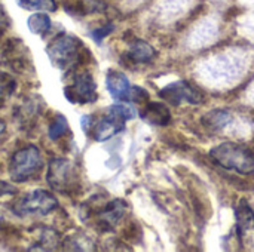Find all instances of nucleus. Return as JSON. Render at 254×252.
I'll return each mask as SVG.
<instances>
[{"instance_id":"f257e3e1","label":"nucleus","mask_w":254,"mask_h":252,"mask_svg":"<svg viewBox=\"0 0 254 252\" xmlns=\"http://www.w3.org/2000/svg\"><path fill=\"white\" fill-rule=\"evenodd\" d=\"M85 53H89L83 43L73 34L60 33L46 46V55L51 64L61 71L73 70L83 62Z\"/></svg>"},{"instance_id":"f03ea898","label":"nucleus","mask_w":254,"mask_h":252,"mask_svg":"<svg viewBox=\"0 0 254 252\" xmlns=\"http://www.w3.org/2000/svg\"><path fill=\"white\" fill-rule=\"evenodd\" d=\"M45 168L42 151L34 144H25L13 150L7 160V174L15 184L37 178Z\"/></svg>"},{"instance_id":"7ed1b4c3","label":"nucleus","mask_w":254,"mask_h":252,"mask_svg":"<svg viewBox=\"0 0 254 252\" xmlns=\"http://www.w3.org/2000/svg\"><path fill=\"white\" fill-rule=\"evenodd\" d=\"M60 206L54 193L43 189H36L16 198L10 205V212L18 218H40L48 217Z\"/></svg>"},{"instance_id":"20e7f679","label":"nucleus","mask_w":254,"mask_h":252,"mask_svg":"<svg viewBox=\"0 0 254 252\" xmlns=\"http://www.w3.org/2000/svg\"><path fill=\"white\" fill-rule=\"evenodd\" d=\"M134 116H135V110L131 105L122 102L113 104L106 110V113L101 117L98 119L94 117L89 134L95 141L100 143L107 141L116 134L122 132L125 128V122L132 119Z\"/></svg>"},{"instance_id":"39448f33","label":"nucleus","mask_w":254,"mask_h":252,"mask_svg":"<svg viewBox=\"0 0 254 252\" xmlns=\"http://www.w3.org/2000/svg\"><path fill=\"white\" fill-rule=\"evenodd\" d=\"M210 157L222 168L235 171L238 174L252 175L254 174L253 153L237 143H223L210 151Z\"/></svg>"},{"instance_id":"423d86ee","label":"nucleus","mask_w":254,"mask_h":252,"mask_svg":"<svg viewBox=\"0 0 254 252\" xmlns=\"http://www.w3.org/2000/svg\"><path fill=\"white\" fill-rule=\"evenodd\" d=\"M45 180L51 190L70 196L79 189V174L76 166L64 157H54L48 162Z\"/></svg>"},{"instance_id":"0eeeda50","label":"nucleus","mask_w":254,"mask_h":252,"mask_svg":"<svg viewBox=\"0 0 254 252\" xmlns=\"http://www.w3.org/2000/svg\"><path fill=\"white\" fill-rule=\"evenodd\" d=\"M64 95L71 104H94L98 98L97 85L88 70H79L71 74L70 83L64 88Z\"/></svg>"},{"instance_id":"6e6552de","label":"nucleus","mask_w":254,"mask_h":252,"mask_svg":"<svg viewBox=\"0 0 254 252\" xmlns=\"http://www.w3.org/2000/svg\"><path fill=\"white\" fill-rule=\"evenodd\" d=\"M159 97L174 107H179L183 101L193 104V105L204 102L202 92L186 80H177L174 83L167 85L165 88L159 91Z\"/></svg>"},{"instance_id":"1a4fd4ad","label":"nucleus","mask_w":254,"mask_h":252,"mask_svg":"<svg viewBox=\"0 0 254 252\" xmlns=\"http://www.w3.org/2000/svg\"><path fill=\"white\" fill-rule=\"evenodd\" d=\"M1 58H3V62L16 73L25 74L27 71L33 70L30 53L25 49L24 42L21 40H16V39L7 40L1 50Z\"/></svg>"},{"instance_id":"9d476101","label":"nucleus","mask_w":254,"mask_h":252,"mask_svg":"<svg viewBox=\"0 0 254 252\" xmlns=\"http://www.w3.org/2000/svg\"><path fill=\"white\" fill-rule=\"evenodd\" d=\"M127 212V203L122 199H113L104 206H101L97 212H94L97 227L103 232L112 230L119 221L124 218Z\"/></svg>"},{"instance_id":"9b49d317","label":"nucleus","mask_w":254,"mask_h":252,"mask_svg":"<svg viewBox=\"0 0 254 252\" xmlns=\"http://www.w3.org/2000/svg\"><path fill=\"white\" fill-rule=\"evenodd\" d=\"M40 113H42V100L37 97H28V98H24L15 107L13 117L21 128L28 129L36 125Z\"/></svg>"},{"instance_id":"f8f14e48","label":"nucleus","mask_w":254,"mask_h":252,"mask_svg":"<svg viewBox=\"0 0 254 252\" xmlns=\"http://www.w3.org/2000/svg\"><path fill=\"white\" fill-rule=\"evenodd\" d=\"M106 86H107L110 97L115 101H119V102H128L129 101L132 86L124 73H121L118 70H109L107 76H106Z\"/></svg>"},{"instance_id":"ddd939ff","label":"nucleus","mask_w":254,"mask_h":252,"mask_svg":"<svg viewBox=\"0 0 254 252\" xmlns=\"http://www.w3.org/2000/svg\"><path fill=\"white\" fill-rule=\"evenodd\" d=\"M140 117L152 126H167L171 120L170 110L162 102H146V107L140 111Z\"/></svg>"},{"instance_id":"4468645a","label":"nucleus","mask_w":254,"mask_h":252,"mask_svg":"<svg viewBox=\"0 0 254 252\" xmlns=\"http://www.w3.org/2000/svg\"><path fill=\"white\" fill-rule=\"evenodd\" d=\"M155 56L156 50L144 40H132L125 52V59L131 64H147Z\"/></svg>"},{"instance_id":"2eb2a0df","label":"nucleus","mask_w":254,"mask_h":252,"mask_svg":"<svg viewBox=\"0 0 254 252\" xmlns=\"http://www.w3.org/2000/svg\"><path fill=\"white\" fill-rule=\"evenodd\" d=\"M27 27L36 36H46L52 28V19L48 12H34L28 16Z\"/></svg>"},{"instance_id":"dca6fc26","label":"nucleus","mask_w":254,"mask_h":252,"mask_svg":"<svg viewBox=\"0 0 254 252\" xmlns=\"http://www.w3.org/2000/svg\"><path fill=\"white\" fill-rule=\"evenodd\" d=\"M68 122L67 119L64 117V114L61 113H57L48 123V138L51 141H58L61 140L63 137H65L68 134Z\"/></svg>"},{"instance_id":"f3484780","label":"nucleus","mask_w":254,"mask_h":252,"mask_svg":"<svg viewBox=\"0 0 254 252\" xmlns=\"http://www.w3.org/2000/svg\"><path fill=\"white\" fill-rule=\"evenodd\" d=\"M231 119H232V116H231L229 111H226V110H213V111H210L208 114H205L202 117V125L205 128L217 131V129L225 128L231 122Z\"/></svg>"},{"instance_id":"a211bd4d","label":"nucleus","mask_w":254,"mask_h":252,"mask_svg":"<svg viewBox=\"0 0 254 252\" xmlns=\"http://www.w3.org/2000/svg\"><path fill=\"white\" fill-rule=\"evenodd\" d=\"M235 214H237V223H238V232H240L238 235H241L244 230L254 226V212L246 201L240 202Z\"/></svg>"},{"instance_id":"6ab92c4d","label":"nucleus","mask_w":254,"mask_h":252,"mask_svg":"<svg viewBox=\"0 0 254 252\" xmlns=\"http://www.w3.org/2000/svg\"><path fill=\"white\" fill-rule=\"evenodd\" d=\"M18 6L24 10H42V12H57L58 3L57 0H16Z\"/></svg>"},{"instance_id":"aec40b11","label":"nucleus","mask_w":254,"mask_h":252,"mask_svg":"<svg viewBox=\"0 0 254 252\" xmlns=\"http://www.w3.org/2000/svg\"><path fill=\"white\" fill-rule=\"evenodd\" d=\"M16 91V80L6 71H0V108L7 104Z\"/></svg>"},{"instance_id":"412c9836","label":"nucleus","mask_w":254,"mask_h":252,"mask_svg":"<svg viewBox=\"0 0 254 252\" xmlns=\"http://www.w3.org/2000/svg\"><path fill=\"white\" fill-rule=\"evenodd\" d=\"M113 24H106V25H103V27H98V28H95V30H92L91 31V37L97 42V43H101L103 42V39L106 37V36H109L112 31H113Z\"/></svg>"},{"instance_id":"4be33fe9","label":"nucleus","mask_w":254,"mask_h":252,"mask_svg":"<svg viewBox=\"0 0 254 252\" xmlns=\"http://www.w3.org/2000/svg\"><path fill=\"white\" fill-rule=\"evenodd\" d=\"M147 100H149V94H147L143 88H140V86H134V88L131 89L129 101L137 102V104H146V102H147Z\"/></svg>"},{"instance_id":"5701e85b","label":"nucleus","mask_w":254,"mask_h":252,"mask_svg":"<svg viewBox=\"0 0 254 252\" xmlns=\"http://www.w3.org/2000/svg\"><path fill=\"white\" fill-rule=\"evenodd\" d=\"M9 28H10V18H9L6 9L0 4V40Z\"/></svg>"},{"instance_id":"b1692460","label":"nucleus","mask_w":254,"mask_h":252,"mask_svg":"<svg viewBox=\"0 0 254 252\" xmlns=\"http://www.w3.org/2000/svg\"><path fill=\"white\" fill-rule=\"evenodd\" d=\"M18 193V189L15 186H12L10 183H6V181H1L0 180V199L6 198V196H15Z\"/></svg>"},{"instance_id":"393cba45","label":"nucleus","mask_w":254,"mask_h":252,"mask_svg":"<svg viewBox=\"0 0 254 252\" xmlns=\"http://www.w3.org/2000/svg\"><path fill=\"white\" fill-rule=\"evenodd\" d=\"M4 132H6V123H4V120L0 117V137H1Z\"/></svg>"}]
</instances>
